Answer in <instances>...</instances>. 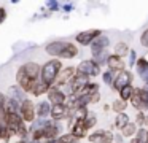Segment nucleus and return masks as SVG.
I'll return each mask as SVG.
<instances>
[{"label": "nucleus", "instance_id": "obj_1", "mask_svg": "<svg viewBox=\"0 0 148 143\" xmlns=\"http://www.w3.org/2000/svg\"><path fill=\"white\" fill-rule=\"evenodd\" d=\"M45 53L51 56V59L72 60L78 56L80 49H78L77 44L69 40H53L45 44Z\"/></svg>", "mask_w": 148, "mask_h": 143}, {"label": "nucleus", "instance_id": "obj_2", "mask_svg": "<svg viewBox=\"0 0 148 143\" xmlns=\"http://www.w3.org/2000/svg\"><path fill=\"white\" fill-rule=\"evenodd\" d=\"M62 68H64V67H62V62L59 59H48L42 65V76H40V78H42V81L45 83L46 86L53 88V86L56 84V81H58Z\"/></svg>", "mask_w": 148, "mask_h": 143}, {"label": "nucleus", "instance_id": "obj_3", "mask_svg": "<svg viewBox=\"0 0 148 143\" xmlns=\"http://www.w3.org/2000/svg\"><path fill=\"white\" fill-rule=\"evenodd\" d=\"M77 73L88 76L89 79L96 78V76H102V67L97 65L92 59H84L77 65Z\"/></svg>", "mask_w": 148, "mask_h": 143}, {"label": "nucleus", "instance_id": "obj_4", "mask_svg": "<svg viewBox=\"0 0 148 143\" xmlns=\"http://www.w3.org/2000/svg\"><path fill=\"white\" fill-rule=\"evenodd\" d=\"M102 34H103V30H100V29H88V30L78 32L75 35V41L80 46H91L96 41V38L100 37Z\"/></svg>", "mask_w": 148, "mask_h": 143}, {"label": "nucleus", "instance_id": "obj_5", "mask_svg": "<svg viewBox=\"0 0 148 143\" xmlns=\"http://www.w3.org/2000/svg\"><path fill=\"white\" fill-rule=\"evenodd\" d=\"M88 143H115V133L107 129H96L88 135Z\"/></svg>", "mask_w": 148, "mask_h": 143}, {"label": "nucleus", "instance_id": "obj_6", "mask_svg": "<svg viewBox=\"0 0 148 143\" xmlns=\"http://www.w3.org/2000/svg\"><path fill=\"white\" fill-rule=\"evenodd\" d=\"M19 114L26 124H32L37 119V108H35V103H34V100L30 97L26 99L21 103V113Z\"/></svg>", "mask_w": 148, "mask_h": 143}, {"label": "nucleus", "instance_id": "obj_7", "mask_svg": "<svg viewBox=\"0 0 148 143\" xmlns=\"http://www.w3.org/2000/svg\"><path fill=\"white\" fill-rule=\"evenodd\" d=\"M132 81H134V75H132L131 70H123V72L116 73V78H115V83H113V91L119 92L121 89H124L126 86H131Z\"/></svg>", "mask_w": 148, "mask_h": 143}, {"label": "nucleus", "instance_id": "obj_8", "mask_svg": "<svg viewBox=\"0 0 148 143\" xmlns=\"http://www.w3.org/2000/svg\"><path fill=\"white\" fill-rule=\"evenodd\" d=\"M23 72L29 76L32 81H38L40 76H42V65L38 62H34V60H29V62H24L21 65Z\"/></svg>", "mask_w": 148, "mask_h": 143}, {"label": "nucleus", "instance_id": "obj_9", "mask_svg": "<svg viewBox=\"0 0 148 143\" xmlns=\"http://www.w3.org/2000/svg\"><path fill=\"white\" fill-rule=\"evenodd\" d=\"M46 100L51 102V105H62L67 102V94L62 91V88L53 86V88H49L48 94H46Z\"/></svg>", "mask_w": 148, "mask_h": 143}, {"label": "nucleus", "instance_id": "obj_10", "mask_svg": "<svg viewBox=\"0 0 148 143\" xmlns=\"http://www.w3.org/2000/svg\"><path fill=\"white\" fill-rule=\"evenodd\" d=\"M70 116H72V111H70V108H69L65 103L53 105V110H51V119L53 121L62 122V121H67Z\"/></svg>", "mask_w": 148, "mask_h": 143}, {"label": "nucleus", "instance_id": "obj_11", "mask_svg": "<svg viewBox=\"0 0 148 143\" xmlns=\"http://www.w3.org/2000/svg\"><path fill=\"white\" fill-rule=\"evenodd\" d=\"M75 75H77V67H73V65L64 67L54 86H58V88H62V86H69V84H70V81L73 79Z\"/></svg>", "mask_w": 148, "mask_h": 143}, {"label": "nucleus", "instance_id": "obj_12", "mask_svg": "<svg viewBox=\"0 0 148 143\" xmlns=\"http://www.w3.org/2000/svg\"><path fill=\"white\" fill-rule=\"evenodd\" d=\"M108 46H110V37L103 32V34L100 35V37H97L96 41L89 46L91 48V56H96V54H99V53H102V51L108 49Z\"/></svg>", "mask_w": 148, "mask_h": 143}, {"label": "nucleus", "instance_id": "obj_13", "mask_svg": "<svg viewBox=\"0 0 148 143\" xmlns=\"http://www.w3.org/2000/svg\"><path fill=\"white\" fill-rule=\"evenodd\" d=\"M92 81V79H89L88 76L84 75H80V73H77V75L73 76V79L70 81V84H69V88H70L72 94H78L80 91H83L84 88H86L89 83Z\"/></svg>", "mask_w": 148, "mask_h": 143}, {"label": "nucleus", "instance_id": "obj_14", "mask_svg": "<svg viewBox=\"0 0 148 143\" xmlns=\"http://www.w3.org/2000/svg\"><path fill=\"white\" fill-rule=\"evenodd\" d=\"M69 132H70L72 135L78 140V142H80V140H83V138H88V135H89V133H88L89 130H88L84 121H75L73 126L70 127V130H69Z\"/></svg>", "mask_w": 148, "mask_h": 143}, {"label": "nucleus", "instance_id": "obj_15", "mask_svg": "<svg viewBox=\"0 0 148 143\" xmlns=\"http://www.w3.org/2000/svg\"><path fill=\"white\" fill-rule=\"evenodd\" d=\"M35 108H37V118H40V119H49L51 118L53 105L49 100H40L38 103H35Z\"/></svg>", "mask_w": 148, "mask_h": 143}, {"label": "nucleus", "instance_id": "obj_16", "mask_svg": "<svg viewBox=\"0 0 148 143\" xmlns=\"http://www.w3.org/2000/svg\"><path fill=\"white\" fill-rule=\"evenodd\" d=\"M7 95H8L10 99H13V100L19 102V103H23L26 99H29V94H27V92L24 91L23 88H19L18 84L10 86V88H8V91H7Z\"/></svg>", "mask_w": 148, "mask_h": 143}, {"label": "nucleus", "instance_id": "obj_17", "mask_svg": "<svg viewBox=\"0 0 148 143\" xmlns=\"http://www.w3.org/2000/svg\"><path fill=\"white\" fill-rule=\"evenodd\" d=\"M107 68L115 72V73H119V72H123V70H126V62H124V59H121V57L115 56V54L112 53V56L107 60Z\"/></svg>", "mask_w": 148, "mask_h": 143}, {"label": "nucleus", "instance_id": "obj_18", "mask_svg": "<svg viewBox=\"0 0 148 143\" xmlns=\"http://www.w3.org/2000/svg\"><path fill=\"white\" fill-rule=\"evenodd\" d=\"M135 72H137L138 76H140L142 81L148 86V59L145 56L138 59L137 65H135Z\"/></svg>", "mask_w": 148, "mask_h": 143}, {"label": "nucleus", "instance_id": "obj_19", "mask_svg": "<svg viewBox=\"0 0 148 143\" xmlns=\"http://www.w3.org/2000/svg\"><path fill=\"white\" fill-rule=\"evenodd\" d=\"M131 122V118H129L127 113H119L115 116V121H113V126H115V129L118 130V132H121L123 129H124L127 124Z\"/></svg>", "mask_w": 148, "mask_h": 143}, {"label": "nucleus", "instance_id": "obj_20", "mask_svg": "<svg viewBox=\"0 0 148 143\" xmlns=\"http://www.w3.org/2000/svg\"><path fill=\"white\" fill-rule=\"evenodd\" d=\"M129 53H131V48H129V44L126 43V41H118V43H115V46H113V54L121 57V59H124L126 56H129Z\"/></svg>", "mask_w": 148, "mask_h": 143}, {"label": "nucleus", "instance_id": "obj_21", "mask_svg": "<svg viewBox=\"0 0 148 143\" xmlns=\"http://www.w3.org/2000/svg\"><path fill=\"white\" fill-rule=\"evenodd\" d=\"M3 110L5 113H14V114H19L21 113V103L16 100H13V99H10L7 95V99H5V105H3Z\"/></svg>", "mask_w": 148, "mask_h": 143}, {"label": "nucleus", "instance_id": "obj_22", "mask_svg": "<svg viewBox=\"0 0 148 143\" xmlns=\"http://www.w3.org/2000/svg\"><path fill=\"white\" fill-rule=\"evenodd\" d=\"M137 132H138V126L134 122V121H131V122H129L127 126H126L119 133H121V135L124 137V138H131V140H132L135 135H137Z\"/></svg>", "mask_w": 148, "mask_h": 143}, {"label": "nucleus", "instance_id": "obj_23", "mask_svg": "<svg viewBox=\"0 0 148 143\" xmlns=\"http://www.w3.org/2000/svg\"><path fill=\"white\" fill-rule=\"evenodd\" d=\"M48 91H49V86H46L45 83L42 81V78H40L38 81H37L35 88L32 89V94H30V97H42V95L48 94Z\"/></svg>", "mask_w": 148, "mask_h": 143}, {"label": "nucleus", "instance_id": "obj_24", "mask_svg": "<svg viewBox=\"0 0 148 143\" xmlns=\"http://www.w3.org/2000/svg\"><path fill=\"white\" fill-rule=\"evenodd\" d=\"M115 78H116V73H115V72H112V70L105 68V70L102 72V81H103V84H107L108 88H113Z\"/></svg>", "mask_w": 148, "mask_h": 143}, {"label": "nucleus", "instance_id": "obj_25", "mask_svg": "<svg viewBox=\"0 0 148 143\" xmlns=\"http://www.w3.org/2000/svg\"><path fill=\"white\" fill-rule=\"evenodd\" d=\"M127 107H129V102L121 100V99H116V100H113V102H112V110L115 111L116 114L124 113V110H126Z\"/></svg>", "mask_w": 148, "mask_h": 143}, {"label": "nucleus", "instance_id": "obj_26", "mask_svg": "<svg viewBox=\"0 0 148 143\" xmlns=\"http://www.w3.org/2000/svg\"><path fill=\"white\" fill-rule=\"evenodd\" d=\"M134 92H135V86L131 84V86H126L124 89H121L118 94H119V99H121V100L131 102V99H132V95H134Z\"/></svg>", "mask_w": 148, "mask_h": 143}, {"label": "nucleus", "instance_id": "obj_27", "mask_svg": "<svg viewBox=\"0 0 148 143\" xmlns=\"http://www.w3.org/2000/svg\"><path fill=\"white\" fill-rule=\"evenodd\" d=\"M134 122L138 126V129H148V114L147 113H137L134 118Z\"/></svg>", "mask_w": 148, "mask_h": 143}, {"label": "nucleus", "instance_id": "obj_28", "mask_svg": "<svg viewBox=\"0 0 148 143\" xmlns=\"http://www.w3.org/2000/svg\"><path fill=\"white\" fill-rule=\"evenodd\" d=\"M45 6H46V11L53 14L54 11H61L62 3L58 2V0H48V2H45Z\"/></svg>", "mask_w": 148, "mask_h": 143}, {"label": "nucleus", "instance_id": "obj_29", "mask_svg": "<svg viewBox=\"0 0 148 143\" xmlns=\"http://www.w3.org/2000/svg\"><path fill=\"white\" fill-rule=\"evenodd\" d=\"M89 114H91L89 110L84 107V108H78V110L73 113V118H75V121H86V118L89 116Z\"/></svg>", "mask_w": 148, "mask_h": 143}, {"label": "nucleus", "instance_id": "obj_30", "mask_svg": "<svg viewBox=\"0 0 148 143\" xmlns=\"http://www.w3.org/2000/svg\"><path fill=\"white\" fill-rule=\"evenodd\" d=\"M134 138L138 140L140 143H148V129H138L137 135Z\"/></svg>", "mask_w": 148, "mask_h": 143}, {"label": "nucleus", "instance_id": "obj_31", "mask_svg": "<svg viewBox=\"0 0 148 143\" xmlns=\"http://www.w3.org/2000/svg\"><path fill=\"white\" fill-rule=\"evenodd\" d=\"M138 59H140V57L137 56V51L135 49H131V53H129V60H127V65L131 67H135L137 65V62H138Z\"/></svg>", "mask_w": 148, "mask_h": 143}, {"label": "nucleus", "instance_id": "obj_32", "mask_svg": "<svg viewBox=\"0 0 148 143\" xmlns=\"http://www.w3.org/2000/svg\"><path fill=\"white\" fill-rule=\"evenodd\" d=\"M84 124H86V127H88V130H91V129H94V127L97 126V116L96 114H92L91 113L89 116L86 118V121H84Z\"/></svg>", "mask_w": 148, "mask_h": 143}, {"label": "nucleus", "instance_id": "obj_33", "mask_svg": "<svg viewBox=\"0 0 148 143\" xmlns=\"http://www.w3.org/2000/svg\"><path fill=\"white\" fill-rule=\"evenodd\" d=\"M138 41H140V44L145 48V49H148V27L140 34V38H138Z\"/></svg>", "mask_w": 148, "mask_h": 143}, {"label": "nucleus", "instance_id": "obj_34", "mask_svg": "<svg viewBox=\"0 0 148 143\" xmlns=\"http://www.w3.org/2000/svg\"><path fill=\"white\" fill-rule=\"evenodd\" d=\"M73 8H75V3H73V2H62L61 11L67 14V13H72V11H73Z\"/></svg>", "mask_w": 148, "mask_h": 143}, {"label": "nucleus", "instance_id": "obj_35", "mask_svg": "<svg viewBox=\"0 0 148 143\" xmlns=\"http://www.w3.org/2000/svg\"><path fill=\"white\" fill-rule=\"evenodd\" d=\"M7 16H8V11H7V8H3V6H0V25L5 22V19H7Z\"/></svg>", "mask_w": 148, "mask_h": 143}, {"label": "nucleus", "instance_id": "obj_36", "mask_svg": "<svg viewBox=\"0 0 148 143\" xmlns=\"http://www.w3.org/2000/svg\"><path fill=\"white\" fill-rule=\"evenodd\" d=\"M129 143H140V142H138V140H135V138H132V140H131V142H129Z\"/></svg>", "mask_w": 148, "mask_h": 143}]
</instances>
